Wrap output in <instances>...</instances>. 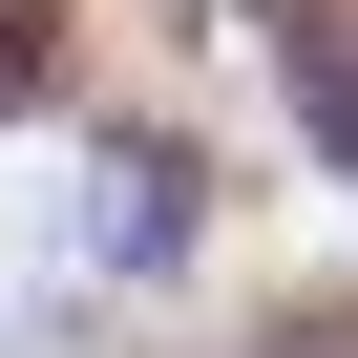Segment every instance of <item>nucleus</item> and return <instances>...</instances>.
Segmentation results:
<instances>
[{
	"label": "nucleus",
	"instance_id": "1",
	"mask_svg": "<svg viewBox=\"0 0 358 358\" xmlns=\"http://www.w3.org/2000/svg\"><path fill=\"white\" fill-rule=\"evenodd\" d=\"M274 64H295V106H316V148L358 169V22H274Z\"/></svg>",
	"mask_w": 358,
	"mask_h": 358
},
{
	"label": "nucleus",
	"instance_id": "2",
	"mask_svg": "<svg viewBox=\"0 0 358 358\" xmlns=\"http://www.w3.org/2000/svg\"><path fill=\"white\" fill-rule=\"evenodd\" d=\"M253 358H358V316H274V337H253Z\"/></svg>",
	"mask_w": 358,
	"mask_h": 358
}]
</instances>
